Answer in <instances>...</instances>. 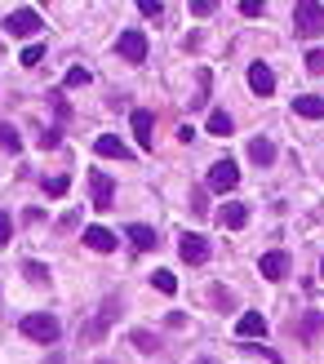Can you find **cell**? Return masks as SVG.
<instances>
[{"instance_id": "1", "label": "cell", "mask_w": 324, "mask_h": 364, "mask_svg": "<svg viewBox=\"0 0 324 364\" xmlns=\"http://www.w3.org/2000/svg\"><path fill=\"white\" fill-rule=\"evenodd\" d=\"M293 27H298V36H320L324 31V5H315V0L293 5Z\"/></svg>"}, {"instance_id": "2", "label": "cell", "mask_w": 324, "mask_h": 364, "mask_svg": "<svg viewBox=\"0 0 324 364\" xmlns=\"http://www.w3.org/2000/svg\"><path fill=\"white\" fill-rule=\"evenodd\" d=\"M23 333L27 338H36V342H58V320L53 316H40V311H31V316H23Z\"/></svg>"}, {"instance_id": "3", "label": "cell", "mask_w": 324, "mask_h": 364, "mask_svg": "<svg viewBox=\"0 0 324 364\" xmlns=\"http://www.w3.org/2000/svg\"><path fill=\"white\" fill-rule=\"evenodd\" d=\"M116 53H120L124 63H142V58H147V36H142L138 27L120 31V41H116Z\"/></svg>"}, {"instance_id": "4", "label": "cell", "mask_w": 324, "mask_h": 364, "mask_svg": "<svg viewBox=\"0 0 324 364\" xmlns=\"http://www.w3.org/2000/svg\"><path fill=\"white\" fill-rule=\"evenodd\" d=\"M89 196H94L98 209H112V205H116V182L107 178L102 169H94V173H89Z\"/></svg>"}, {"instance_id": "5", "label": "cell", "mask_w": 324, "mask_h": 364, "mask_svg": "<svg viewBox=\"0 0 324 364\" xmlns=\"http://www.w3.org/2000/svg\"><path fill=\"white\" fill-rule=\"evenodd\" d=\"M5 31L9 36H36V31H40V14H36V9H14L5 18Z\"/></svg>"}, {"instance_id": "6", "label": "cell", "mask_w": 324, "mask_h": 364, "mask_svg": "<svg viewBox=\"0 0 324 364\" xmlns=\"http://www.w3.org/2000/svg\"><path fill=\"white\" fill-rule=\"evenodd\" d=\"M240 182V169H236V160H218V165L209 169V187L213 191H231Z\"/></svg>"}, {"instance_id": "7", "label": "cell", "mask_w": 324, "mask_h": 364, "mask_svg": "<svg viewBox=\"0 0 324 364\" xmlns=\"http://www.w3.org/2000/svg\"><path fill=\"white\" fill-rule=\"evenodd\" d=\"M249 89H254L258 98H271V94H276V76H271V67H266V63H254V67H249Z\"/></svg>"}, {"instance_id": "8", "label": "cell", "mask_w": 324, "mask_h": 364, "mask_svg": "<svg viewBox=\"0 0 324 364\" xmlns=\"http://www.w3.org/2000/svg\"><path fill=\"white\" fill-rule=\"evenodd\" d=\"M178 253H183V262L200 267V262H209V240H205V235H183V245H178Z\"/></svg>"}, {"instance_id": "9", "label": "cell", "mask_w": 324, "mask_h": 364, "mask_svg": "<svg viewBox=\"0 0 324 364\" xmlns=\"http://www.w3.org/2000/svg\"><path fill=\"white\" fill-rule=\"evenodd\" d=\"M129 124H134V134H138L142 147H151V138H156V120H151V112L134 107V112H129Z\"/></svg>"}, {"instance_id": "10", "label": "cell", "mask_w": 324, "mask_h": 364, "mask_svg": "<svg viewBox=\"0 0 324 364\" xmlns=\"http://www.w3.org/2000/svg\"><path fill=\"white\" fill-rule=\"evenodd\" d=\"M85 245L94 249V253H112L116 249V231H107V227H85Z\"/></svg>"}, {"instance_id": "11", "label": "cell", "mask_w": 324, "mask_h": 364, "mask_svg": "<svg viewBox=\"0 0 324 364\" xmlns=\"http://www.w3.org/2000/svg\"><path fill=\"white\" fill-rule=\"evenodd\" d=\"M258 271H262L266 280H280L284 271H289V258H284L280 249H271V253H262V258H258Z\"/></svg>"}, {"instance_id": "12", "label": "cell", "mask_w": 324, "mask_h": 364, "mask_svg": "<svg viewBox=\"0 0 324 364\" xmlns=\"http://www.w3.org/2000/svg\"><path fill=\"white\" fill-rule=\"evenodd\" d=\"M293 116H302V120H320V116H324V98H320V94H302V98H293Z\"/></svg>"}, {"instance_id": "13", "label": "cell", "mask_w": 324, "mask_h": 364, "mask_svg": "<svg viewBox=\"0 0 324 364\" xmlns=\"http://www.w3.org/2000/svg\"><path fill=\"white\" fill-rule=\"evenodd\" d=\"M249 160H254L258 169H266L276 160V142L271 138H254V142H249Z\"/></svg>"}, {"instance_id": "14", "label": "cell", "mask_w": 324, "mask_h": 364, "mask_svg": "<svg viewBox=\"0 0 324 364\" xmlns=\"http://www.w3.org/2000/svg\"><path fill=\"white\" fill-rule=\"evenodd\" d=\"M94 151H98V156H107V160H129V147H124L120 138H112V134H102V138L94 142Z\"/></svg>"}, {"instance_id": "15", "label": "cell", "mask_w": 324, "mask_h": 364, "mask_svg": "<svg viewBox=\"0 0 324 364\" xmlns=\"http://www.w3.org/2000/svg\"><path fill=\"white\" fill-rule=\"evenodd\" d=\"M236 333H240V338H262V333H266V320H262L258 311H244V316L236 320Z\"/></svg>"}, {"instance_id": "16", "label": "cell", "mask_w": 324, "mask_h": 364, "mask_svg": "<svg viewBox=\"0 0 324 364\" xmlns=\"http://www.w3.org/2000/svg\"><path fill=\"white\" fill-rule=\"evenodd\" d=\"M116 311H120V302H116V298H107V302H102V311H98V320L89 324V333H94V338H102V333H107V324L116 320Z\"/></svg>"}, {"instance_id": "17", "label": "cell", "mask_w": 324, "mask_h": 364, "mask_svg": "<svg viewBox=\"0 0 324 364\" xmlns=\"http://www.w3.org/2000/svg\"><path fill=\"white\" fill-rule=\"evenodd\" d=\"M249 223V209L240 205V200H231V205H222V227H231V231H240Z\"/></svg>"}, {"instance_id": "18", "label": "cell", "mask_w": 324, "mask_h": 364, "mask_svg": "<svg viewBox=\"0 0 324 364\" xmlns=\"http://www.w3.org/2000/svg\"><path fill=\"white\" fill-rule=\"evenodd\" d=\"M124 235L134 240V249H156V245H160V235H156L151 227H142V223H134V227L124 231Z\"/></svg>"}, {"instance_id": "19", "label": "cell", "mask_w": 324, "mask_h": 364, "mask_svg": "<svg viewBox=\"0 0 324 364\" xmlns=\"http://www.w3.org/2000/svg\"><path fill=\"white\" fill-rule=\"evenodd\" d=\"M320 329H324V316H320V311H311V316H302V324H298L293 333H298V338H315Z\"/></svg>"}, {"instance_id": "20", "label": "cell", "mask_w": 324, "mask_h": 364, "mask_svg": "<svg viewBox=\"0 0 324 364\" xmlns=\"http://www.w3.org/2000/svg\"><path fill=\"white\" fill-rule=\"evenodd\" d=\"M209 298H213V306H218V311H231V302H236V294H231V289H222V284H213Z\"/></svg>"}, {"instance_id": "21", "label": "cell", "mask_w": 324, "mask_h": 364, "mask_svg": "<svg viewBox=\"0 0 324 364\" xmlns=\"http://www.w3.org/2000/svg\"><path fill=\"white\" fill-rule=\"evenodd\" d=\"M151 284H156V289H160L165 298H173V294H178V280L169 276V271H156V276H151Z\"/></svg>"}, {"instance_id": "22", "label": "cell", "mask_w": 324, "mask_h": 364, "mask_svg": "<svg viewBox=\"0 0 324 364\" xmlns=\"http://www.w3.org/2000/svg\"><path fill=\"white\" fill-rule=\"evenodd\" d=\"M209 134L227 138V134H231V116H227V112H213V116H209Z\"/></svg>"}, {"instance_id": "23", "label": "cell", "mask_w": 324, "mask_h": 364, "mask_svg": "<svg viewBox=\"0 0 324 364\" xmlns=\"http://www.w3.org/2000/svg\"><path fill=\"white\" fill-rule=\"evenodd\" d=\"M23 276H27L31 284H49V271H45L40 262H23Z\"/></svg>"}, {"instance_id": "24", "label": "cell", "mask_w": 324, "mask_h": 364, "mask_svg": "<svg viewBox=\"0 0 324 364\" xmlns=\"http://www.w3.org/2000/svg\"><path fill=\"white\" fill-rule=\"evenodd\" d=\"M129 342H134L138 351H156V347H160V342H156V338H151L147 329H134V333H129Z\"/></svg>"}, {"instance_id": "25", "label": "cell", "mask_w": 324, "mask_h": 364, "mask_svg": "<svg viewBox=\"0 0 324 364\" xmlns=\"http://www.w3.org/2000/svg\"><path fill=\"white\" fill-rule=\"evenodd\" d=\"M0 147H9V151H18V147H23V138H18V129H9V124H0Z\"/></svg>"}, {"instance_id": "26", "label": "cell", "mask_w": 324, "mask_h": 364, "mask_svg": "<svg viewBox=\"0 0 324 364\" xmlns=\"http://www.w3.org/2000/svg\"><path fill=\"white\" fill-rule=\"evenodd\" d=\"M40 63H45V49L40 45H27L23 49V67H40Z\"/></svg>"}, {"instance_id": "27", "label": "cell", "mask_w": 324, "mask_h": 364, "mask_svg": "<svg viewBox=\"0 0 324 364\" xmlns=\"http://www.w3.org/2000/svg\"><path fill=\"white\" fill-rule=\"evenodd\" d=\"M63 85H67V89H80V85H89V71H85V67H71Z\"/></svg>"}, {"instance_id": "28", "label": "cell", "mask_w": 324, "mask_h": 364, "mask_svg": "<svg viewBox=\"0 0 324 364\" xmlns=\"http://www.w3.org/2000/svg\"><path fill=\"white\" fill-rule=\"evenodd\" d=\"M307 71H311V76H324V49H311L307 53Z\"/></svg>"}, {"instance_id": "29", "label": "cell", "mask_w": 324, "mask_h": 364, "mask_svg": "<svg viewBox=\"0 0 324 364\" xmlns=\"http://www.w3.org/2000/svg\"><path fill=\"white\" fill-rule=\"evenodd\" d=\"M14 240V223H9V213L0 209V245H9Z\"/></svg>"}, {"instance_id": "30", "label": "cell", "mask_w": 324, "mask_h": 364, "mask_svg": "<svg viewBox=\"0 0 324 364\" xmlns=\"http://www.w3.org/2000/svg\"><path fill=\"white\" fill-rule=\"evenodd\" d=\"M262 9H266V5H262V0H240V14H244V18H258Z\"/></svg>"}, {"instance_id": "31", "label": "cell", "mask_w": 324, "mask_h": 364, "mask_svg": "<svg viewBox=\"0 0 324 364\" xmlns=\"http://www.w3.org/2000/svg\"><path fill=\"white\" fill-rule=\"evenodd\" d=\"M138 9L147 14V18H160V9H165V5H160V0H138Z\"/></svg>"}, {"instance_id": "32", "label": "cell", "mask_w": 324, "mask_h": 364, "mask_svg": "<svg viewBox=\"0 0 324 364\" xmlns=\"http://www.w3.org/2000/svg\"><path fill=\"white\" fill-rule=\"evenodd\" d=\"M45 191H49V196H63V191H67V178H49Z\"/></svg>"}, {"instance_id": "33", "label": "cell", "mask_w": 324, "mask_h": 364, "mask_svg": "<svg viewBox=\"0 0 324 364\" xmlns=\"http://www.w3.org/2000/svg\"><path fill=\"white\" fill-rule=\"evenodd\" d=\"M191 14H195V18H209V14H213V5H209V0H195Z\"/></svg>"}, {"instance_id": "34", "label": "cell", "mask_w": 324, "mask_h": 364, "mask_svg": "<svg viewBox=\"0 0 324 364\" xmlns=\"http://www.w3.org/2000/svg\"><path fill=\"white\" fill-rule=\"evenodd\" d=\"M195 364H213V360H195Z\"/></svg>"}, {"instance_id": "35", "label": "cell", "mask_w": 324, "mask_h": 364, "mask_svg": "<svg viewBox=\"0 0 324 364\" xmlns=\"http://www.w3.org/2000/svg\"><path fill=\"white\" fill-rule=\"evenodd\" d=\"M320 276H324V258H320Z\"/></svg>"}]
</instances>
